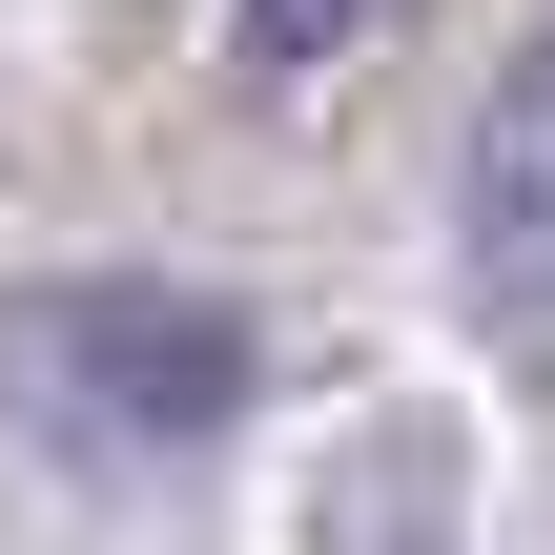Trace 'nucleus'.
<instances>
[{"label": "nucleus", "mask_w": 555, "mask_h": 555, "mask_svg": "<svg viewBox=\"0 0 555 555\" xmlns=\"http://www.w3.org/2000/svg\"><path fill=\"white\" fill-rule=\"evenodd\" d=\"M412 0H227V62L247 82H330V62H371Z\"/></svg>", "instance_id": "3"}, {"label": "nucleus", "mask_w": 555, "mask_h": 555, "mask_svg": "<svg viewBox=\"0 0 555 555\" xmlns=\"http://www.w3.org/2000/svg\"><path fill=\"white\" fill-rule=\"evenodd\" d=\"M0 371H21V412L82 433V453H206V433L247 412V309L144 288V268H82V288H41V309L0 330Z\"/></svg>", "instance_id": "1"}, {"label": "nucleus", "mask_w": 555, "mask_h": 555, "mask_svg": "<svg viewBox=\"0 0 555 555\" xmlns=\"http://www.w3.org/2000/svg\"><path fill=\"white\" fill-rule=\"evenodd\" d=\"M453 227H474V330L555 371V41L474 103V165H453Z\"/></svg>", "instance_id": "2"}]
</instances>
